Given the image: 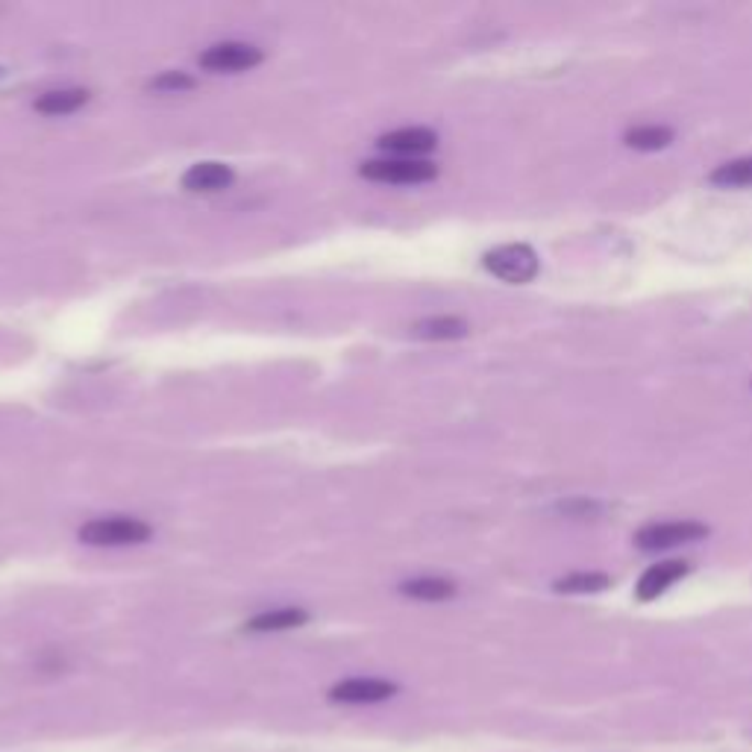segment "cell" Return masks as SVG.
<instances>
[{
  "instance_id": "1",
  "label": "cell",
  "mask_w": 752,
  "mask_h": 752,
  "mask_svg": "<svg viewBox=\"0 0 752 752\" xmlns=\"http://www.w3.org/2000/svg\"><path fill=\"white\" fill-rule=\"evenodd\" d=\"M80 541L89 546H135L151 541L153 527L139 518H95L80 527Z\"/></svg>"
},
{
  "instance_id": "2",
  "label": "cell",
  "mask_w": 752,
  "mask_h": 752,
  "mask_svg": "<svg viewBox=\"0 0 752 752\" xmlns=\"http://www.w3.org/2000/svg\"><path fill=\"white\" fill-rule=\"evenodd\" d=\"M483 265L488 274H494L502 283H511V286H523L529 279H535L538 270H541L538 253L529 244H500V247L485 253Z\"/></svg>"
},
{
  "instance_id": "3",
  "label": "cell",
  "mask_w": 752,
  "mask_h": 752,
  "mask_svg": "<svg viewBox=\"0 0 752 752\" xmlns=\"http://www.w3.org/2000/svg\"><path fill=\"white\" fill-rule=\"evenodd\" d=\"M358 174L374 183H395V186H418L439 177V165L427 159H367L358 165Z\"/></svg>"
},
{
  "instance_id": "4",
  "label": "cell",
  "mask_w": 752,
  "mask_h": 752,
  "mask_svg": "<svg viewBox=\"0 0 752 752\" xmlns=\"http://www.w3.org/2000/svg\"><path fill=\"white\" fill-rule=\"evenodd\" d=\"M706 535L708 527L699 520H662V523L638 529L635 544L653 553V550H671V546L690 544V541H703Z\"/></svg>"
},
{
  "instance_id": "5",
  "label": "cell",
  "mask_w": 752,
  "mask_h": 752,
  "mask_svg": "<svg viewBox=\"0 0 752 752\" xmlns=\"http://www.w3.org/2000/svg\"><path fill=\"white\" fill-rule=\"evenodd\" d=\"M262 59H265V54L256 45H247V42H218V45L207 47L200 54V68L212 74H239L256 68Z\"/></svg>"
},
{
  "instance_id": "6",
  "label": "cell",
  "mask_w": 752,
  "mask_h": 752,
  "mask_svg": "<svg viewBox=\"0 0 752 752\" xmlns=\"http://www.w3.org/2000/svg\"><path fill=\"white\" fill-rule=\"evenodd\" d=\"M397 685L388 679H376V676H353V679H341L330 688L332 703H344V706H371V703H386L397 694Z\"/></svg>"
},
{
  "instance_id": "7",
  "label": "cell",
  "mask_w": 752,
  "mask_h": 752,
  "mask_svg": "<svg viewBox=\"0 0 752 752\" xmlns=\"http://www.w3.org/2000/svg\"><path fill=\"white\" fill-rule=\"evenodd\" d=\"M379 147L386 153H397L400 159H414L439 147V135L432 133L430 126H400L391 133L379 135Z\"/></svg>"
},
{
  "instance_id": "8",
  "label": "cell",
  "mask_w": 752,
  "mask_h": 752,
  "mask_svg": "<svg viewBox=\"0 0 752 752\" xmlns=\"http://www.w3.org/2000/svg\"><path fill=\"white\" fill-rule=\"evenodd\" d=\"M235 183V170L224 162H198L183 174V188L191 195H218Z\"/></svg>"
},
{
  "instance_id": "9",
  "label": "cell",
  "mask_w": 752,
  "mask_h": 752,
  "mask_svg": "<svg viewBox=\"0 0 752 752\" xmlns=\"http://www.w3.org/2000/svg\"><path fill=\"white\" fill-rule=\"evenodd\" d=\"M688 571H690V564L679 562V559H667V562L653 564V567H650V571L638 579L635 597L641 602L659 600V597H662L671 585L679 583L682 576H688Z\"/></svg>"
},
{
  "instance_id": "10",
  "label": "cell",
  "mask_w": 752,
  "mask_h": 752,
  "mask_svg": "<svg viewBox=\"0 0 752 752\" xmlns=\"http://www.w3.org/2000/svg\"><path fill=\"white\" fill-rule=\"evenodd\" d=\"M467 332H471L467 321L456 314H432V318L412 323V335L423 341H456L465 339Z\"/></svg>"
},
{
  "instance_id": "11",
  "label": "cell",
  "mask_w": 752,
  "mask_h": 752,
  "mask_svg": "<svg viewBox=\"0 0 752 752\" xmlns=\"http://www.w3.org/2000/svg\"><path fill=\"white\" fill-rule=\"evenodd\" d=\"M306 620H309V611L297 609V606H286V609L262 611V615L247 620L244 629H247V632H262V635H265V632H286V629L303 627Z\"/></svg>"
},
{
  "instance_id": "12",
  "label": "cell",
  "mask_w": 752,
  "mask_h": 752,
  "mask_svg": "<svg viewBox=\"0 0 752 752\" xmlns=\"http://www.w3.org/2000/svg\"><path fill=\"white\" fill-rule=\"evenodd\" d=\"M400 594L409 597V600L444 602L450 597H456V583H450L444 576H418V579L400 583Z\"/></svg>"
},
{
  "instance_id": "13",
  "label": "cell",
  "mask_w": 752,
  "mask_h": 752,
  "mask_svg": "<svg viewBox=\"0 0 752 752\" xmlns=\"http://www.w3.org/2000/svg\"><path fill=\"white\" fill-rule=\"evenodd\" d=\"M89 100V89H54L45 91V95L36 100V109L42 115H71V112L86 107Z\"/></svg>"
},
{
  "instance_id": "14",
  "label": "cell",
  "mask_w": 752,
  "mask_h": 752,
  "mask_svg": "<svg viewBox=\"0 0 752 752\" xmlns=\"http://www.w3.org/2000/svg\"><path fill=\"white\" fill-rule=\"evenodd\" d=\"M623 142L635 151H662L667 144L673 142V130L664 124H641L627 130Z\"/></svg>"
},
{
  "instance_id": "15",
  "label": "cell",
  "mask_w": 752,
  "mask_h": 752,
  "mask_svg": "<svg viewBox=\"0 0 752 752\" xmlns=\"http://www.w3.org/2000/svg\"><path fill=\"white\" fill-rule=\"evenodd\" d=\"M708 179H711L715 186H723V188L752 186V156H741V159L717 165V168L708 174Z\"/></svg>"
},
{
  "instance_id": "16",
  "label": "cell",
  "mask_w": 752,
  "mask_h": 752,
  "mask_svg": "<svg viewBox=\"0 0 752 752\" xmlns=\"http://www.w3.org/2000/svg\"><path fill=\"white\" fill-rule=\"evenodd\" d=\"M611 585L609 574H597V571H588V574H567L562 579H555V591L559 594H597L606 591Z\"/></svg>"
},
{
  "instance_id": "17",
  "label": "cell",
  "mask_w": 752,
  "mask_h": 752,
  "mask_svg": "<svg viewBox=\"0 0 752 752\" xmlns=\"http://www.w3.org/2000/svg\"><path fill=\"white\" fill-rule=\"evenodd\" d=\"M198 86V80L186 71H162L159 77H153L147 82V89L159 91V95H183V91H191Z\"/></svg>"
}]
</instances>
